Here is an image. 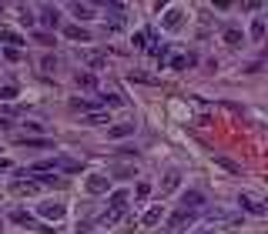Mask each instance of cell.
<instances>
[{"label": "cell", "mask_w": 268, "mask_h": 234, "mask_svg": "<svg viewBox=\"0 0 268 234\" xmlns=\"http://www.w3.org/2000/svg\"><path fill=\"white\" fill-rule=\"evenodd\" d=\"M20 20L27 23V27H30V23L37 20V17H34V10H30V7H20Z\"/></svg>", "instance_id": "25"}, {"label": "cell", "mask_w": 268, "mask_h": 234, "mask_svg": "<svg viewBox=\"0 0 268 234\" xmlns=\"http://www.w3.org/2000/svg\"><path fill=\"white\" fill-rule=\"evenodd\" d=\"M128 134H134V124H114V127H108V137H128Z\"/></svg>", "instance_id": "13"}, {"label": "cell", "mask_w": 268, "mask_h": 234, "mask_svg": "<svg viewBox=\"0 0 268 234\" xmlns=\"http://www.w3.org/2000/svg\"><path fill=\"white\" fill-rule=\"evenodd\" d=\"M208 234H214V231H208Z\"/></svg>", "instance_id": "31"}, {"label": "cell", "mask_w": 268, "mask_h": 234, "mask_svg": "<svg viewBox=\"0 0 268 234\" xmlns=\"http://www.w3.org/2000/svg\"><path fill=\"white\" fill-rule=\"evenodd\" d=\"M201 204H204V194L201 191H184L181 194V211H198Z\"/></svg>", "instance_id": "3"}, {"label": "cell", "mask_w": 268, "mask_h": 234, "mask_svg": "<svg viewBox=\"0 0 268 234\" xmlns=\"http://www.w3.org/2000/svg\"><path fill=\"white\" fill-rule=\"evenodd\" d=\"M178 184H181V174H178V171H171V174L164 178V184H161V194H171Z\"/></svg>", "instance_id": "12"}, {"label": "cell", "mask_w": 268, "mask_h": 234, "mask_svg": "<svg viewBox=\"0 0 268 234\" xmlns=\"http://www.w3.org/2000/svg\"><path fill=\"white\" fill-rule=\"evenodd\" d=\"M94 104H98V100H80V97L70 100V107H74V111H88V107H94Z\"/></svg>", "instance_id": "21"}, {"label": "cell", "mask_w": 268, "mask_h": 234, "mask_svg": "<svg viewBox=\"0 0 268 234\" xmlns=\"http://www.w3.org/2000/svg\"><path fill=\"white\" fill-rule=\"evenodd\" d=\"M242 40H245V37H242V30H234V27H228V30H224V44L238 47V44H242Z\"/></svg>", "instance_id": "16"}, {"label": "cell", "mask_w": 268, "mask_h": 234, "mask_svg": "<svg viewBox=\"0 0 268 234\" xmlns=\"http://www.w3.org/2000/svg\"><path fill=\"white\" fill-rule=\"evenodd\" d=\"M0 40H4V44H10V47H24V44H27L20 33L10 30V27H0Z\"/></svg>", "instance_id": "8"}, {"label": "cell", "mask_w": 268, "mask_h": 234, "mask_svg": "<svg viewBox=\"0 0 268 234\" xmlns=\"http://www.w3.org/2000/svg\"><path fill=\"white\" fill-rule=\"evenodd\" d=\"M121 214H124V211H108V214H100V224H104V228H111V224L121 221Z\"/></svg>", "instance_id": "18"}, {"label": "cell", "mask_w": 268, "mask_h": 234, "mask_svg": "<svg viewBox=\"0 0 268 234\" xmlns=\"http://www.w3.org/2000/svg\"><path fill=\"white\" fill-rule=\"evenodd\" d=\"M128 208V191H114L111 194V211H124Z\"/></svg>", "instance_id": "11"}, {"label": "cell", "mask_w": 268, "mask_h": 234, "mask_svg": "<svg viewBox=\"0 0 268 234\" xmlns=\"http://www.w3.org/2000/svg\"><path fill=\"white\" fill-rule=\"evenodd\" d=\"M191 221H194V211H181V208H178V211L171 214L168 228H171V231H181V228H184V224H191Z\"/></svg>", "instance_id": "6"}, {"label": "cell", "mask_w": 268, "mask_h": 234, "mask_svg": "<svg viewBox=\"0 0 268 234\" xmlns=\"http://www.w3.org/2000/svg\"><path fill=\"white\" fill-rule=\"evenodd\" d=\"M88 64H90V67H104V54H90Z\"/></svg>", "instance_id": "27"}, {"label": "cell", "mask_w": 268, "mask_h": 234, "mask_svg": "<svg viewBox=\"0 0 268 234\" xmlns=\"http://www.w3.org/2000/svg\"><path fill=\"white\" fill-rule=\"evenodd\" d=\"M64 37H67V40H80V44H88V40H90V33L84 30V27H78V23H74V27H67Z\"/></svg>", "instance_id": "9"}, {"label": "cell", "mask_w": 268, "mask_h": 234, "mask_svg": "<svg viewBox=\"0 0 268 234\" xmlns=\"http://www.w3.org/2000/svg\"><path fill=\"white\" fill-rule=\"evenodd\" d=\"M158 221H161V208H158V204H154V208H151V211H148L144 218H141V224H144V228H154Z\"/></svg>", "instance_id": "14"}, {"label": "cell", "mask_w": 268, "mask_h": 234, "mask_svg": "<svg viewBox=\"0 0 268 234\" xmlns=\"http://www.w3.org/2000/svg\"><path fill=\"white\" fill-rule=\"evenodd\" d=\"M252 37H255V40L265 37V20H255V23H252Z\"/></svg>", "instance_id": "22"}, {"label": "cell", "mask_w": 268, "mask_h": 234, "mask_svg": "<svg viewBox=\"0 0 268 234\" xmlns=\"http://www.w3.org/2000/svg\"><path fill=\"white\" fill-rule=\"evenodd\" d=\"M14 221H17V224H30V214H24V211H17V214H14Z\"/></svg>", "instance_id": "30"}, {"label": "cell", "mask_w": 268, "mask_h": 234, "mask_svg": "<svg viewBox=\"0 0 268 234\" xmlns=\"http://www.w3.org/2000/svg\"><path fill=\"white\" fill-rule=\"evenodd\" d=\"M17 144H27V147H50V141H37V137H17Z\"/></svg>", "instance_id": "20"}, {"label": "cell", "mask_w": 268, "mask_h": 234, "mask_svg": "<svg viewBox=\"0 0 268 234\" xmlns=\"http://www.w3.org/2000/svg\"><path fill=\"white\" fill-rule=\"evenodd\" d=\"M161 27H164V30H181V27H184V10H181V7H168Z\"/></svg>", "instance_id": "1"}, {"label": "cell", "mask_w": 268, "mask_h": 234, "mask_svg": "<svg viewBox=\"0 0 268 234\" xmlns=\"http://www.w3.org/2000/svg\"><path fill=\"white\" fill-rule=\"evenodd\" d=\"M40 23H44V27H57V23H60V10H57V7H50V3H47V7H40Z\"/></svg>", "instance_id": "7"}, {"label": "cell", "mask_w": 268, "mask_h": 234, "mask_svg": "<svg viewBox=\"0 0 268 234\" xmlns=\"http://www.w3.org/2000/svg\"><path fill=\"white\" fill-rule=\"evenodd\" d=\"M78 84H84V87H94V77H90V74H78Z\"/></svg>", "instance_id": "28"}, {"label": "cell", "mask_w": 268, "mask_h": 234, "mask_svg": "<svg viewBox=\"0 0 268 234\" xmlns=\"http://www.w3.org/2000/svg\"><path fill=\"white\" fill-rule=\"evenodd\" d=\"M238 201H242V208H245L248 214H255V218H265V204H262L258 198H252V194H242Z\"/></svg>", "instance_id": "5"}, {"label": "cell", "mask_w": 268, "mask_h": 234, "mask_svg": "<svg viewBox=\"0 0 268 234\" xmlns=\"http://www.w3.org/2000/svg\"><path fill=\"white\" fill-rule=\"evenodd\" d=\"M84 124H111V121H108V114H88Z\"/></svg>", "instance_id": "23"}, {"label": "cell", "mask_w": 268, "mask_h": 234, "mask_svg": "<svg viewBox=\"0 0 268 234\" xmlns=\"http://www.w3.org/2000/svg\"><path fill=\"white\" fill-rule=\"evenodd\" d=\"M37 214L47 218V221H60V218L67 214V208H64V204H57V201H44V204L37 208Z\"/></svg>", "instance_id": "2"}, {"label": "cell", "mask_w": 268, "mask_h": 234, "mask_svg": "<svg viewBox=\"0 0 268 234\" xmlns=\"http://www.w3.org/2000/svg\"><path fill=\"white\" fill-rule=\"evenodd\" d=\"M37 191H40L37 181H17L14 184V194H37Z\"/></svg>", "instance_id": "10"}, {"label": "cell", "mask_w": 268, "mask_h": 234, "mask_svg": "<svg viewBox=\"0 0 268 234\" xmlns=\"http://www.w3.org/2000/svg\"><path fill=\"white\" fill-rule=\"evenodd\" d=\"M84 188H88V194H104V191L111 188V181H108V174H90Z\"/></svg>", "instance_id": "4"}, {"label": "cell", "mask_w": 268, "mask_h": 234, "mask_svg": "<svg viewBox=\"0 0 268 234\" xmlns=\"http://www.w3.org/2000/svg\"><path fill=\"white\" fill-rule=\"evenodd\" d=\"M114 174H118V178H134V167H118Z\"/></svg>", "instance_id": "29"}, {"label": "cell", "mask_w": 268, "mask_h": 234, "mask_svg": "<svg viewBox=\"0 0 268 234\" xmlns=\"http://www.w3.org/2000/svg\"><path fill=\"white\" fill-rule=\"evenodd\" d=\"M218 164H222L224 171H232V174H238V171H242V167L234 164V161H228V157H218Z\"/></svg>", "instance_id": "24"}, {"label": "cell", "mask_w": 268, "mask_h": 234, "mask_svg": "<svg viewBox=\"0 0 268 234\" xmlns=\"http://www.w3.org/2000/svg\"><path fill=\"white\" fill-rule=\"evenodd\" d=\"M74 13H78V20H90L94 7H90V3H74Z\"/></svg>", "instance_id": "17"}, {"label": "cell", "mask_w": 268, "mask_h": 234, "mask_svg": "<svg viewBox=\"0 0 268 234\" xmlns=\"http://www.w3.org/2000/svg\"><path fill=\"white\" fill-rule=\"evenodd\" d=\"M0 97H4V100H14V97H17V87H0Z\"/></svg>", "instance_id": "26"}, {"label": "cell", "mask_w": 268, "mask_h": 234, "mask_svg": "<svg viewBox=\"0 0 268 234\" xmlns=\"http://www.w3.org/2000/svg\"><path fill=\"white\" fill-rule=\"evenodd\" d=\"M54 167H60V171H67V174H78L80 161H67V157H64V161H54Z\"/></svg>", "instance_id": "15"}, {"label": "cell", "mask_w": 268, "mask_h": 234, "mask_svg": "<svg viewBox=\"0 0 268 234\" xmlns=\"http://www.w3.org/2000/svg\"><path fill=\"white\" fill-rule=\"evenodd\" d=\"M191 64H194V57H184V54H181V57H174V60H171V67H174V70H184V67H191Z\"/></svg>", "instance_id": "19"}]
</instances>
